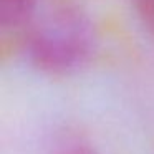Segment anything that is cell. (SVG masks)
<instances>
[{
	"label": "cell",
	"mask_w": 154,
	"mask_h": 154,
	"mask_svg": "<svg viewBox=\"0 0 154 154\" xmlns=\"http://www.w3.org/2000/svg\"><path fill=\"white\" fill-rule=\"evenodd\" d=\"M35 10L37 0H0V23L4 28L27 27Z\"/></svg>",
	"instance_id": "cell-2"
},
{
	"label": "cell",
	"mask_w": 154,
	"mask_h": 154,
	"mask_svg": "<svg viewBox=\"0 0 154 154\" xmlns=\"http://www.w3.org/2000/svg\"><path fill=\"white\" fill-rule=\"evenodd\" d=\"M27 27V55L45 73H75L86 66L96 51V25L78 5H51L42 14H35Z\"/></svg>",
	"instance_id": "cell-1"
},
{
	"label": "cell",
	"mask_w": 154,
	"mask_h": 154,
	"mask_svg": "<svg viewBox=\"0 0 154 154\" xmlns=\"http://www.w3.org/2000/svg\"><path fill=\"white\" fill-rule=\"evenodd\" d=\"M134 7L141 22L154 33V0H134Z\"/></svg>",
	"instance_id": "cell-3"
},
{
	"label": "cell",
	"mask_w": 154,
	"mask_h": 154,
	"mask_svg": "<svg viewBox=\"0 0 154 154\" xmlns=\"http://www.w3.org/2000/svg\"><path fill=\"white\" fill-rule=\"evenodd\" d=\"M58 154H100L94 147L88 146V144H81V143H75V144H68Z\"/></svg>",
	"instance_id": "cell-4"
}]
</instances>
